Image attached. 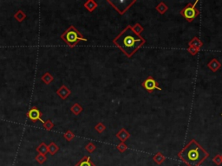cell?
Instances as JSON below:
<instances>
[{"mask_svg": "<svg viewBox=\"0 0 222 166\" xmlns=\"http://www.w3.org/2000/svg\"><path fill=\"white\" fill-rule=\"evenodd\" d=\"M213 162H215L217 164H220V163H221V159L219 157H214V159H213Z\"/></svg>", "mask_w": 222, "mask_h": 166, "instance_id": "cb8c5ba5", "label": "cell"}, {"mask_svg": "<svg viewBox=\"0 0 222 166\" xmlns=\"http://www.w3.org/2000/svg\"><path fill=\"white\" fill-rule=\"evenodd\" d=\"M26 17H27V15L25 14L22 10H18L14 14V18L16 19L18 22H19V23H22L24 19L26 18Z\"/></svg>", "mask_w": 222, "mask_h": 166, "instance_id": "2e32d148", "label": "cell"}, {"mask_svg": "<svg viewBox=\"0 0 222 166\" xmlns=\"http://www.w3.org/2000/svg\"><path fill=\"white\" fill-rule=\"evenodd\" d=\"M113 43L126 56L131 57L143 45L145 41L129 25L113 40Z\"/></svg>", "mask_w": 222, "mask_h": 166, "instance_id": "6da1fadb", "label": "cell"}, {"mask_svg": "<svg viewBox=\"0 0 222 166\" xmlns=\"http://www.w3.org/2000/svg\"><path fill=\"white\" fill-rule=\"evenodd\" d=\"M57 95L62 99V100H66L69 95H71V91L69 88L65 85H62L57 90Z\"/></svg>", "mask_w": 222, "mask_h": 166, "instance_id": "8992f818", "label": "cell"}, {"mask_svg": "<svg viewBox=\"0 0 222 166\" xmlns=\"http://www.w3.org/2000/svg\"><path fill=\"white\" fill-rule=\"evenodd\" d=\"M95 130H96L98 133H102L106 130V126H105L104 124L100 122V123H98L97 125L95 126Z\"/></svg>", "mask_w": 222, "mask_h": 166, "instance_id": "ffe728a7", "label": "cell"}, {"mask_svg": "<svg viewBox=\"0 0 222 166\" xmlns=\"http://www.w3.org/2000/svg\"><path fill=\"white\" fill-rule=\"evenodd\" d=\"M70 111L74 115H79L83 111V108L79 103H75L72 106L70 107Z\"/></svg>", "mask_w": 222, "mask_h": 166, "instance_id": "4fadbf2b", "label": "cell"}, {"mask_svg": "<svg viewBox=\"0 0 222 166\" xmlns=\"http://www.w3.org/2000/svg\"><path fill=\"white\" fill-rule=\"evenodd\" d=\"M96 149H97L96 145L92 142H89L87 145H85V150H86L88 152H89V153H92V152H95Z\"/></svg>", "mask_w": 222, "mask_h": 166, "instance_id": "ac0fdd59", "label": "cell"}, {"mask_svg": "<svg viewBox=\"0 0 222 166\" xmlns=\"http://www.w3.org/2000/svg\"><path fill=\"white\" fill-rule=\"evenodd\" d=\"M35 159H36V161L38 162L39 164H43L44 162L47 160V157H46L45 155H43V154H38Z\"/></svg>", "mask_w": 222, "mask_h": 166, "instance_id": "44dd1931", "label": "cell"}, {"mask_svg": "<svg viewBox=\"0 0 222 166\" xmlns=\"http://www.w3.org/2000/svg\"><path fill=\"white\" fill-rule=\"evenodd\" d=\"M41 80H42V81H43L44 83H45L46 85H49V84H50V83L54 81V77L52 76L51 74H50L49 72H46L44 75L41 77Z\"/></svg>", "mask_w": 222, "mask_h": 166, "instance_id": "5bb4252c", "label": "cell"}, {"mask_svg": "<svg viewBox=\"0 0 222 166\" xmlns=\"http://www.w3.org/2000/svg\"><path fill=\"white\" fill-rule=\"evenodd\" d=\"M44 125V127L45 130H47V131H51L54 127V123L50 120V119H47L46 121H44V123L43 124Z\"/></svg>", "mask_w": 222, "mask_h": 166, "instance_id": "e0dca14e", "label": "cell"}, {"mask_svg": "<svg viewBox=\"0 0 222 166\" xmlns=\"http://www.w3.org/2000/svg\"><path fill=\"white\" fill-rule=\"evenodd\" d=\"M163 159H164V157H162L161 155H157V156H155V162L157 163V164H161V163H162V161H163Z\"/></svg>", "mask_w": 222, "mask_h": 166, "instance_id": "603a6c76", "label": "cell"}, {"mask_svg": "<svg viewBox=\"0 0 222 166\" xmlns=\"http://www.w3.org/2000/svg\"><path fill=\"white\" fill-rule=\"evenodd\" d=\"M182 14L183 16L186 17V18L189 20V21H191V20H193L196 16H197V11H196V10L194 9L193 7H187V8H185L183 11H182Z\"/></svg>", "mask_w": 222, "mask_h": 166, "instance_id": "ba28073f", "label": "cell"}, {"mask_svg": "<svg viewBox=\"0 0 222 166\" xmlns=\"http://www.w3.org/2000/svg\"><path fill=\"white\" fill-rule=\"evenodd\" d=\"M63 138H65V139H66L67 141H69H69H71L73 138H75V134H74V133H73V132H71L70 130H68L67 132H66V133L63 134Z\"/></svg>", "mask_w": 222, "mask_h": 166, "instance_id": "d6986e66", "label": "cell"}, {"mask_svg": "<svg viewBox=\"0 0 222 166\" xmlns=\"http://www.w3.org/2000/svg\"><path fill=\"white\" fill-rule=\"evenodd\" d=\"M48 150L49 153H50L51 156H54V155H56L57 152H58V151H59V146H58L57 145L55 142H51L48 145Z\"/></svg>", "mask_w": 222, "mask_h": 166, "instance_id": "9a60e30c", "label": "cell"}, {"mask_svg": "<svg viewBox=\"0 0 222 166\" xmlns=\"http://www.w3.org/2000/svg\"><path fill=\"white\" fill-rule=\"evenodd\" d=\"M60 37L69 48L77 46L80 42H87V39L84 37L83 35L73 25H71L69 28H68L60 36Z\"/></svg>", "mask_w": 222, "mask_h": 166, "instance_id": "3957f363", "label": "cell"}, {"mask_svg": "<svg viewBox=\"0 0 222 166\" xmlns=\"http://www.w3.org/2000/svg\"><path fill=\"white\" fill-rule=\"evenodd\" d=\"M116 137L120 139L121 142L124 143L128 138L130 137V134L127 132V130H125L124 128H122L121 130H120L118 133H116Z\"/></svg>", "mask_w": 222, "mask_h": 166, "instance_id": "30bf717a", "label": "cell"}, {"mask_svg": "<svg viewBox=\"0 0 222 166\" xmlns=\"http://www.w3.org/2000/svg\"><path fill=\"white\" fill-rule=\"evenodd\" d=\"M143 87H144L145 88L147 89V90L149 91V92H151V91H153L154 89H158V90H161V88L159 87H157V83H156V81L153 79V78H148L146 81L143 82Z\"/></svg>", "mask_w": 222, "mask_h": 166, "instance_id": "52a82bcc", "label": "cell"}, {"mask_svg": "<svg viewBox=\"0 0 222 166\" xmlns=\"http://www.w3.org/2000/svg\"><path fill=\"white\" fill-rule=\"evenodd\" d=\"M43 114L41 113V111L37 107V106H32L30 109L26 113V117L33 123H36L38 121H40L44 124V121L42 119Z\"/></svg>", "mask_w": 222, "mask_h": 166, "instance_id": "5b68a950", "label": "cell"}, {"mask_svg": "<svg viewBox=\"0 0 222 166\" xmlns=\"http://www.w3.org/2000/svg\"><path fill=\"white\" fill-rule=\"evenodd\" d=\"M179 156L188 166H199L208 157V154L195 141H192Z\"/></svg>", "mask_w": 222, "mask_h": 166, "instance_id": "7a4b0ae2", "label": "cell"}, {"mask_svg": "<svg viewBox=\"0 0 222 166\" xmlns=\"http://www.w3.org/2000/svg\"><path fill=\"white\" fill-rule=\"evenodd\" d=\"M75 166H97L93 162L91 161V158L89 156H84L80 161L77 163Z\"/></svg>", "mask_w": 222, "mask_h": 166, "instance_id": "9c48e42d", "label": "cell"}, {"mask_svg": "<svg viewBox=\"0 0 222 166\" xmlns=\"http://www.w3.org/2000/svg\"><path fill=\"white\" fill-rule=\"evenodd\" d=\"M116 149L119 151L120 152H124L127 150V145H125V143H123V142H121L117 146H116Z\"/></svg>", "mask_w": 222, "mask_h": 166, "instance_id": "7402d4cb", "label": "cell"}, {"mask_svg": "<svg viewBox=\"0 0 222 166\" xmlns=\"http://www.w3.org/2000/svg\"><path fill=\"white\" fill-rule=\"evenodd\" d=\"M107 3L117 10V12L120 15H123L130 8L132 5H134L135 1H111L107 0Z\"/></svg>", "mask_w": 222, "mask_h": 166, "instance_id": "277c9868", "label": "cell"}, {"mask_svg": "<svg viewBox=\"0 0 222 166\" xmlns=\"http://www.w3.org/2000/svg\"><path fill=\"white\" fill-rule=\"evenodd\" d=\"M83 5H84L85 9L87 10L88 11H89V12L94 11V10H95L97 9V7H98L97 3L96 2V1H94V0H89V1H87V2H85Z\"/></svg>", "mask_w": 222, "mask_h": 166, "instance_id": "8fae6325", "label": "cell"}, {"mask_svg": "<svg viewBox=\"0 0 222 166\" xmlns=\"http://www.w3.org/2000/svg\"><path fill=\"white\" fill-rule=\"evenodd\" d=\"M36 151L38 152V154H43V155H45V156H46V154L49 153L48 145H46V144L44 142L41 143L37 147Z\"/></svg>", "mask_w": 222, "mask_h": 166, "instance_id": "7c38bea8", "label": "cell"}]
</instances>
